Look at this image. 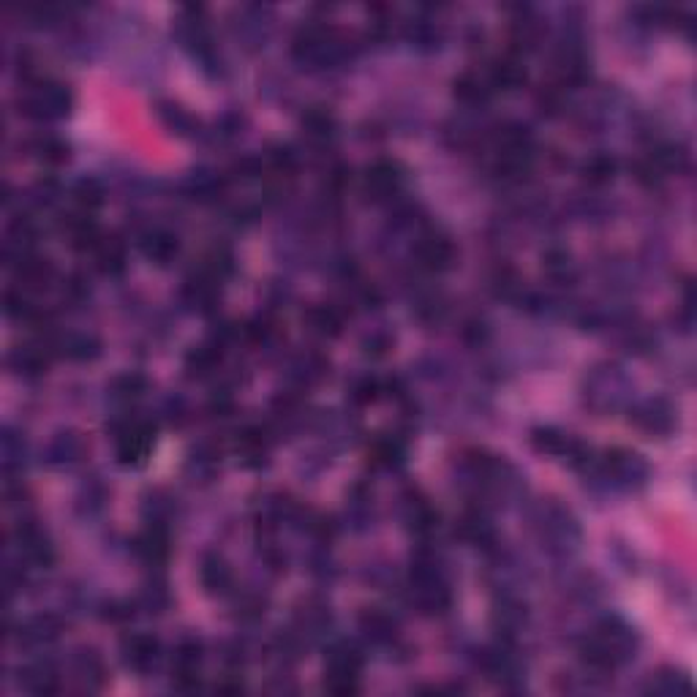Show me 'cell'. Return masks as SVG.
Segmentation results:
<instances>
[{"instance_id": "cell-22", "label": "cell", "mask_w": 697, "mask_h": 697, "mask_svg": "<svg viewBox=\"0 0 697 697\" xmlns=\"http://www.w3.org/2000/svg\"><path fill=\"white\" fill-rule=\"evenodd\" d=\"M455 534H458L461 539H466V542H472V545H488V542H493V526H491V520H488L482 512H466V515L458 520Z\"/></svg>"}, {"instance_id": "cell-3", "label": "cell", "mask_w": 697, "mask_h": 697, "mask_svg": "<svg viewBox=\"0 0 697 697\" xmlns=\"http://www.w3.org/2000/svg\"><path fill=\"white\" fill-rule=\"evenodd\" d=\"M363 654L355 645H335L327 656L324 667V689L332 694H355L360 692Z\"/></svg>"}, {"instance_id": "cell-11", "label": "cell", "mask_w": 697, "mask_h": 697, "mask_svg": "<svg viewBox=\"0 0 697 697\" xmlns=\"http://www.w3.org/2000/svg\"><path fill=\"white\" fill-rule=\"evenodd\" d=\"M485 80L493 88V93L496 91H515L526 82V69L520 66V61L515 55H507V58H499L488 66Z\"/></svg>"}, {"instance_id": "cell-28", "label": "cell", "mask_w": 697, "mask_h": 697, "mask_svg": "<svg viewBox=\"0 0 697 697\" xmlns=\"http://www.w3.org/2000/svg\"><path fill=\"white\" fill-rule=\"evenodd\" d=\"M406 520H409V529H412L415 534L425 537V534L436 531V526H439V512H436L425 499H420V501H409Z\"/></svg>"}, {"instance_id": "cell-21", "label": "cell", "mask_w": 697, "mask_h": 697, "mask_svg": "<svg viewBox=\"0 0 697 697\" xmlns=\"http://www.w3.org/2000/svg\"><path fill=\"white\" fill-rule=\"evenodd\" d=\"M55 348H61V355L69 358V360H93L99 355V340L93 335H82V332H72V335H63L58 338L55 343H50Z\"/></svg>"}, {"instance_id": "cell-5", "label": "cell", "mask_w": 697, "mask_h": 697, "mask_svg": "<svg viewBox=\"0 0 697 697\" xmlns=\"http://www.w3.org/2000/svg\"><path fill=\"white\" fill-rule=\"evenodd\" d=\"M415 256H417L420 267H425L431 272H442V270H447L455 262V245H453V240L444 232L428 229V232H423L417 237Z\"/></svg>"}, {"instance_id": "cell-23", "label": "cell", "mask_w": 697, "mask_h": 697, "mask_svg": "<svg viewBox=\"0 0 697 697\" xmlns=\"http://www.w3.org/2000/svg\"><path fill=\"white\" fill-rule=\"evenodd\" d=\"M305 321L316 335H327V338H332L343 329V313L335 305H313L305 313Z\"/></svg>"}, {"instance_id": "cell-18", "label": "cell", "mask_w": 697, "mask_h": 697, "mask_svg": "<svg viewBox=\"0 0 697 697\" xmlns=\"http://www.w3.org/2000/svg\"><path fill=\"white\" fill-rule=\"evenodd\" d=\"M142 251L148 253V259H153L156 264H169L177 253H180V240L167 232V229H153L145 234L142 240Z\"/></svg>"}, {"instance_id": "cell-7", "label": "cell", "mask_w": 697, "mask_h": 697, "mask_svg": "<svg viewBox=\"0 0 697 697\" xmlns=\"http://www.w3.org/2000/svg\"><path fill=\"white\" fill-rule=\"evenodd\" d=\"M404 180H406V175H404V167L398 161L379 158L366 169V194L377 202L390 199L401 191Z\"/></svg>"}, {"instance_id": "cell-2", "label": "cell", "mask_w": 697, "mask_h": 697, "mask_svg": "<svg viewBox=\"0 0 697 697\" xmlns=\"http://www.w3.org/2000/svg\"><path fill=\"white\" fill-rule=\"evenodd\" d=\"M74 96L69 85L53 82V80H39L31 82L25 96L20 99V112L31 120H61L72 112Z\"/></svg>"}, {"instance_id": "cell-1", "label": "cell", "mask_w": 697, "mask_h": 697, "mask_svg": "<svg viewBox=\"0 0 697 697\" xmlns=\"http://www.w3.org/2000/svg\"><path fill=\"white\" fill-rule=\"evenodd\" d=\"M635 654V635L618 618L602 621L594 635L580 643V659L597 673H613L621 662Z\"/></svg>"}, {"instance_id": "cell-29", "label": "cell", "mask_w": 697, "mask_h": 697, "mask_svg": "<svg viewBox=\"0 0 697 697\" xmlns=\"http://www.w3.org/2000/svg\"><path fill=\"white\" fill-rule=\"evenodd\" d=\"M404 442L401 439H396V436H382V439H377L374 444H371V450H368V455H371V461L377 463V466H385V469H393V466H398L401 461H404Z\"/></svg>"}, {"instance_id": "cell-6", "label": "cell", "mask_w": 697, "mask_h": 697, "mask_svg": "<svg viewBox=\"0 0 697 697\" xmlns=\"http://www.w3.org/2000/svg\"><path fill=\"white\" fill-rule=\"evenodd\" d=\"M14 545H17L20 561L28 567L47 569L55 561V550H53L47 534L36 523H20V529L14 534Z\"/></svg>"}, {"instance_id": "cell-4", "label": "cell", "mask_w": 697, "mask_h": 697, "mask_svg": "<svg viewBox=\"0 0 697 697\" xmlns=\"http://www.w3.org/2000/svg\"><path fill=\"white\" fill-rule=\"evenodd\" d=\"M156 444V425L148 420H126L118 428L115 447L123 466H142Z\"/></svg>"}, {"instance_id": "cell-14", "label": "cell", "mask_w": 697, "mask_h": 697, "mask_svg": "<svg viewBox=\"0 0 697 697\" xmlns=\"http://www.w3.org/2000/svg\"><path fill=\"white\" fill-rule=\"evenodd\" d=\"M453 96L466 104V107H482L491 96H493V88L488 85L485 74H461L455 82H453Z\"/></svg>"}, {"instance_id": "cell-20", "label": "cell", "mask_w": 697, "mask_h": 697, "mask_svg": "<svg viewBox=\"0 0 697 697\" xmlns=\"http://www.w3.org/2000/svg\"><path fill=\"white\" fill-rule=\"evenodd\" d=\"M360 629H363V635H366L368 640H374V643H393V640H396V632H398L396 621H393L385 610H379V607H371V610H366V613L360 616Z\"/></svg>"}, {"instance_id": "cell-31", "label": "cell", "mask_w": 697, "mask_h": 697, "mask_svg": "<svg viewBox=\"0 0 697 697\" xmlns=\"http://www.w3.org/2000/svg\"><path fill=\"white\" fill-rule=\"evenodd\" d=\"M33 153L44 161V164H63L69 161V145L58 137H42L33 142Z\"/></svg>"}, {"instance_id": "cell-9", "label": "cell", "mask_w": 697, "mask_h": 697, "mask_svg": "<svg viewBox=\"0 0 697 697\" xmlns=\"http://www.w3.org/2000/svg\"><path fill=\"white\" fill-rule=\"evenodd\" d=\"M199 667H202V643L196 637H183L175 651L172 683L183 692L199 686Z\"/></svg>"}, {"instance_id": "cell-25", "label": "cell", "mask_w": 697, "mask_h": 697, "mask_svg": "<svg viewBox=\"0 0 697 697\" xmlns=\"http://www.w3.org/2000/svg\"><path fill=\"white\" fill-rule=\"evenodd\" d=\"M616 172H618V161L610 156V153H594L586 164H583V169H580V175H583V180L588 183V186H607L613 177H616Z\"/></svg>"}, {"instance_id": "cell-26", "label": "cell", "mask_w": 697, "mask_h": 697, "mask_svg": "<svg viewBox=\"0 0 697 697\" xmlns=\"http://www.w3.org/2000/svg\"><path fill=\"white\" fill-rule=\"evenodd\" d=\"M635 423L648 434H667L673 428V415L659 401H654L635 412Z\"/></svg>"}, {"instance_id": "cell-24", "label": "cell", "mask_w": 697, "mask_h": 697, "mask_svg": "<svg viewBox=\"0 0 697 697\" xmlns=\"http://www.w3.org/2000/svg\"><path fill=\"white\" fill-rule=\"evenodd\" d=\"M23 686L33 694H55L61 689V681H58V673L53 670V664H31L23 670Z\"/></svg>"}, {"instance_id": "cell-19", "label": "cell", "mask_w": 697, "mask_h": 697, "mask_svg": "<svg viewBox=\"0 0 697 697\" xmlns=\"http://www.w3.org/2000/svg\"><path fill=\"white\" fill-rule=\"evenodd\" d=\"M107 667L104 659L93 651V648H82L74 656V678L85 686V689H99L104 683Z\"/></svg>"}, {"instance_id": "cell-8", "label": "cell", "mask_w": 697, "mask_h": 697, "mask_svg": "<svg viewBox=\"0 0 697 697\" xmlns=\"http://www.w3.org/2000/svg\"><path fill=\"white\" fill-rule=\"evenodd\" d=\"M120 654H123V662H126L129 670H134V673H150V670H156L158 662H161V643H158V637H153V635L137 632V635H129V637L123 640Z\"/></svg>"}, {"instance_id": "cell-10", "label": "cell", "mask_w": 697, "mask_h": 697, "mask_svg": "<svg viewBox=\"0 0 697 697\" xmlns=\"http://www.w3.org/2000/svg\"><path fill=\"white\" fill-rule=\"evenodd\" d=\"M9 366L12 371H17L25 379H36L47 371L50 366V348L44 343H28V346H17L9 355Z\"/></svg>"}, {"instance_id": "cell-30", "label": "cell", "mask_w": 697, "mask_h": 697, "mask_svg": "<svg viewBox=\"0 0 697 697\" xmlns=\"http://www.w3.org/2000/svg\"><path fill=\"white\" fill-rule=\"evenodd\" d=\"M145 390H148V382L139 374H123L112 382V398L118 401H137L145 396Z\"/></svg>"}, {"instance_id": "cell-12", "label": "cell", "mask_w": 697, "mask_h": 697, "mask_svg": "<svg viewBox=\"0 0 697 697\" xmlns=\"http://www.w3.org/2000/svg\"><path fill=\"white\" fill-rule=\"evenodd\" d=\"M134 550L148 561V564H161L169 556V531L164 529V523H150L134 542Z\"/></svg>"}, {"instance_id": "cell-16", "label": "cell", "mask_w": 697, "mask_h": 697, "mask_svg": "<svg viewBox=\"0 0 697 697\" xmlns=\"http://www.w3.org/2000/svg\"><path fill=\"white\" fill-rule=\"evenodd\" d=\"M93 256L104 275H118L126 270V243L118 234H104L101 243L93 248Z\"/></svg>"}, {"instance_id": "cell-32", "label": "cell", "mask_w": 697, "mask_h": 697, "mask_svg": "<svg viewBox=\"0 0 697 697\" xmlns=\"http://www.w3.org/2000/svg\"><path fill=\"white\" fill-rule=\"evenodd\" d=\"M74 199H77V205H80L85 213H91L93 207H99V205L104 202V188H101L93 177H82V180L74 186Z\"/></svg>"}, {"instance_id": "cell-13", "label": "cell", "mask_w": 697, "mask_h": 697, "mask_svg": "<svg viewBox=\"0 0 697 697\" xmlns=\"http://www.w3.org/2000/svg\"><path fill=\"white\" fill-rule=\"evenodd\" d=\"M221 360H224V348H221L218 340L199 343V346H194L191 352L186 355V371H188V377L205 379L213 371H218Z\"/></svg>"}, {"instance_id": "cell-17", "label": "cell", "mask_w": 697, "mask_h": 697, "mask_svg": "<svg viewBox=\"0 0 697 697\" xmlns=\"http://www.w3.org/2000/svg\"><path fill=\"white\" fill-rule=\"evenodd\" d=\"M199 580H202L207 594H224L226 588H232V569H229V564L221 556L210 553V556L202 559Z\"/></svg>"}, {"instance_id": "cell-27", "label": "cell", "mask_w": 697, "mask_h": 697, "mask_svg": "<svg viewBox=\"0 0 697 697\" xmlns=\"http://www.w3.org/2000/svg\"><path fill=\"white\" fill-rule=\"evenodd\" d=\"M335 131V120L327 110L316 107L302 115V134L313 142H327Z\"/></svg>"}, {"instance_id": "cell-33", "label": "cell", "mask_w": 697, "mask_h": 697, "mask_svg": "<svg viewBox=\"0 0 697 697\" xmlns=\"http://www.w3.org/2000/svg\"><path fill=\"white\" fill-rule=\"evenodd\" d=\"M50 455L55 463H72L82 455V442L74 436V434H61L53 447H50Z\"/></svg>"}, {"instance_id": "cell-34", "label": "cell", "mask_w": 697, "mask_h": 697, "mask_svg": "<svg viewBox=\"0 0 697 697\" xmlns=\"http://www.w3.org/2000/svg\"><path fill=\"white\" fill-rule=\"evenodd\" d=\"M692 686H689V681L681 675V673H664V675H656L654 681H651V686H648V692H654V694H678V692H689Z\"/></svg>"}, {"instance_id": "cell-15", "label": "cell", "mask_w": 697, "mask_h": 697, "mask_svg": "<svg viewBox=\"0 0 697 697\" xmlns=\"http://www.w3.org/2000/svg\"><path fill=\"white\" fill-rule=\"evenodd\" d=\"M63 621L53 613H42L28 618L25 624H20V643L25 645H36V643H50L61 635Z\"/></svg>"}, {"instance_id": "cell-35", "label": "cell", "mask_w": 697, "mask_h": 697, "mask_svg": "<svg viewBox=\"0 0 697 697\" xmlns=\"http://www.w3.org/2000/svg\"><path fill=\"white\" fill-rule=\"evenodd\" d=\"M379 393H385L382 382H379L377 377H368V379H363V382H358V385H355L352 398H355L358 404H371V401H377V398H379Z\"/></svg>"}]
</instances>
